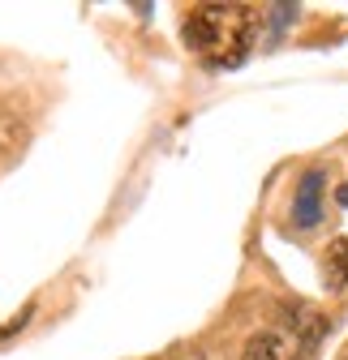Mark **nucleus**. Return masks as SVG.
I'll list each match as a JSON object with an SVG mask.
<instances>
[{
    "mask_svg": "<svg viewBox=\"0 0 348 360\" xmlns=\"http://www.w3.org/2000/svg\"><path fill=\"white\" fill-rule=\"evenodd\" d=\"M323 219V172H306L292 198V223L297 228H314Z\"/></svg>",
    "mask_w": 348,
    "mask_h": 360,
    "instance_id": "obj_2",
    "label": "nucleus"
},
{
    "mask_svg": "<svg viewBox=\"0 0 348 360\" xmlns=\"http://www.w3.org/2000/svg\"><path fill=\"white\" fill-rule=\"evenodd\" d=\"M254 30H258V9L249 5H194L181 22L185 48L215 69L241 65L254 43Z\"/></svg>",
    "mask_w": 348,
    "mask_h": 360,
    "instance_id": "obj_1",
    "label": "nucleus"
},
{
    "mask_svg": "<svg viewBox=\"0 0 348 360\" xmlns=\"http://www.w3.org/2000/svg\"><path fill=\"white\" fill-rule=\"evenodd\" d=\"M241 360H288V343H284V335L263 330V335H254V339L245 343Z\"/></svg>",
    "mask_w": 348,
    "mask_h": 360,
    "instance_id": "obj_3",
    "label": "nucleus"
},
{
    "mask_svg": "<svg viewBox=\"0 0 348 360\" xmlns=\"http://www.w3.org/2000/svg\"><path fill=\"white\" fill-rule=\"evenodd\" d=\"M335 202H340V206H348V185H340V189H335Z\"/></svg>",
    "mask_w": 348,
    "mask_h": 360,
    "instance_id": "obj_5",
    "label": "nucleus"
},
{
    "mask_svg": "<svg viewBox=\"0 0 348 360\" xmlns=\"http://www.w3.org/2000/svg\"><path fill=\"white\" fill-rule=\"evenodd\" d=\"M323 275L331 288H348V240H331L327 262H323Z\"/></svg>",
    "mask_w": 348,
    "mask_h": 360,
    "instance_id": "obj_4",
    "label": "nucleus"
}]
</instances>
